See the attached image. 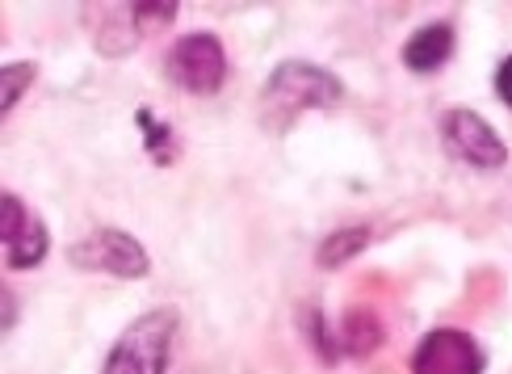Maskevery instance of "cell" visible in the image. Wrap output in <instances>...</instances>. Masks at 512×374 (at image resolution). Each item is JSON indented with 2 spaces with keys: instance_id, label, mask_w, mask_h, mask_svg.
I'll return each instance as SVG.
<instances>
[{
  "instance_id": "cell-1",
  "label": "cell",
  "mask_w": 512,
  "mask_h": 374,
  "mask_svg": "<svg viewBox=\"0 0 512 374\" xmlns=\"http://www.w3.org/2000/svg\"><path fill=\"white\" fill-rule=\"evenodd\" d=\"M340 97H345V85L328 68L311 64V59H282L261 89V127L269 135H282L294 127L298 114L332 110L340 106Z\"/></svg>"
},
{
  "instance_id": "cell-2",
  "label": "cell",
  "mask_w": 512,
  "mask_h": 374,
  "mask_svg": "<svg viewBox=\"0 0 512 374\" xmlns=\"http://www.w3.org/2000/svg\"><path fill=\"white\" fill-rule=\"evenodd\" d=\"M181 316L177 307H152L143 311L135 324L122 328V337L114 341L110 358H105L101 374H164L168 358H173Z\"/></svg>"
},
{
  "instance_id": "cell-3",
  "label": "cell",
  "mask_w": 512,
  "mask_h": 374,
  "mask_svg": "<svg viewBox=\"0 0 512 374\" xmlns=\"http://www.w3.org/2000/svg\"><path fill=\"white\" fill-rule=\"evenodd\" d=\"M68 261L80 274H110V278H131V282L152 274L147 248L131 232H122V227H97V232L76 240L68 248Z\"/></svg>"
},
{
  "instance_id": "cell-4",
  "label": "cell",
  "mask_w": 512,
  "mask_h": 374,
  "mask_svg": "<svg viewBox=\"0 0 512 374\" xmlns=\"http://www.w3.org/2000/svg\"><path fill=\"white\" fill-rule=\"evenodd\" d=\"M164 72L177 89L194 93V97H210V93H219L227 80V51L210 30H194L173 43V51L164 59Z\"/></svg>"
},
{
  "instance_id": "cell-5",
  "label": "cell",
  "mask_w": 512,
  "mask_h": 374,
  "mask_svg": "<svg viewBox=\"0 0 512 374\" xmlns=\"http://www.w3.org/2000/svg\"><path fill=\"white\" fill-rule=\"evenodd\" d=\"M441 139H445V152L462 164H471L479 173H500L508 164V148H504L500 131L475 110H462V106L445 110L441 114Z\"/></svg>"
},
{
  "instance_id": "cell-6",
  "label": "cell",
  "mask_w": 512,
  "mask_h": 374,
  "mask_svg": "<svg viewBox=\"0 0 512 374\" xmlns=\"http://www.w3.org/2000/svg\"><path fill=\"white\" fill-rule=\"evenodd\" d=\"M0 240H5L9 269H34L51 248L47 223H42L13 190L0 194Z\"/></svg>"
},
{
  "instance_id": "cell-7",
  "label": "cell",
  "mask_w": 512,
  "mask_h": 374,
  "mask_svg": "<svg viewBox=\"0 0 512 374\" xmlns=\"http://www.w3.org/2000/svg\"><path fill=\"white\" fill-rule=\"evenodd\" d=\"M487 358L462 328H433L412 353V374H483Z\"/></svg>"
},
{
  "instance_id": "cell-8",
  "label": "cell",
  "mask_w": 512,
  "mask_h": 374,
  "mask_svg": "<svg viewBox=\"0 0 512 374\" xmlns=\"http://www.w3.org/2000/svg\"><path fill=\"white\" fill-rule=\"evenodd\" d=\"M454 43L458 38H454L450 22H429V26L412 30V38L403 43V64H408L416 76H433V72H441L445 64H450Z\"/></svg>"
},
{
  "instance_id": "cell-9",
  "label": "cell",
  "mask_w": 512,
  "mask_h": 374,
  "mask_svg": "<svg viewBox=\"0 0 512 374\" xmlns=\"http://www.w3.org/2000/svg\"><path fill=\"white\" fill-rule=\"evenodd\" d=\"M336 337H340V349H345V353H353V358H366V353H374L382 345V324H378L374 311L353 307Z\"/></svg>"
},
{
  "instance_id": "cell-10",
  "label": "cell",
  "mask_w": 512,
  "mask_h": 374,
  "mask_svg": "<svg viewBox=\"0 0 512 374\" xmlns=\"http://www.w3.org/2000/svg\"><path fill=\"white\" fill-rule=\"evenodd\" d=\"M366 248H370V227H340V232H332L324 244H319L315 265L319 269H340L357 253H366Z\"/></svg>"
},
{
  "instance_id": "cell-11",
  "label": "cell",
  "mask_w": 512,
  "mask_h": 374,
  "mask_svg": "<svg viewBox=\"0 0 512 374\" xmlns=\"http://www.w3.org/2000/svg\"><path fill=\"white\" fill-rule=\"evenodd\" d=\"M139 118V127H143V143H147V156H152L156 164H173L177 160V135H173V127L168 122H156L152 118V110H139L135 114Z\"/></svg>"
},
{
  "instance_id": "cell-12",
  "label": "cell",
  "mask_w": 512,
  "mask_h": 374,
  "mask_svg": "<svg viewBox=\"0 0 512 374\" xmlns=\"http://www.w3.org/2000/svg\"><path fill=\"white\" fill-rule=\"evenodd\" d=\"M34 76H38V64H5L0 68V114H13V106L21 101V93H26L34 85Z\"/></svg>"
},
{
  "instance_id": "cell-13",
  "label": "cell",
  "mask_w": 512,
  "mask_h": 374,
  "mask_svg": "<svg viewBox=\"0 0 512 374\" xmlns=\"http://www.w3.org/2000/svg\"><path fill=\"white\" fill-rule=\"evenodd\" d=\"M303 328H307V337H311V349H315L328 366L340 358V353H345V349H340V337L328 328V320L319 316V307H307V311H303Z\"/></svg>"
},
{
  "instance_id": "cell-14",
  "label": "cell",
  "mask_w": 512,
  "mask_h": 374,
  "mask_svg": "<svg viewBox=\"0 0 512 374\" xmlns=\"http://www.w3.org/2000/svg\"><path fill=\"white\" fill-rule=\"evenodd\" d=\"M131 13H135L139 34H156V30H164V26H173L177 0H160V5H131Z\"/></svg>"
},
{
  "instance_id": "cell-15",
  "label": "cell",
  "mask_w": 512,
  "mask_h": 374,
  "mask_svg": "<svg viewBox=\"0 0 512 374\" xmlns=\"http://www.w3.org/2000/svg\"><path fill=\"white\" fill-rule=\"evenodd\" d=\"M496 93H500V101H504V106L512 110V55H508L504 64L496 68Z\"/></svg>"
},
{
  "instance_id": "cell-16",
  "label": "cell",
  "mask_w": 512,
  "mask_h": 374,
  "mask_svg": "<svg viewBox=\"0 0 512 374\" xmlns=\"http://www.w3.org/2000/svg\"><path fill=\"white\" fill-rule=\"evenodd\" d=\"M13 320H17V299H13V290L5 286V332H13Z\"/></svg>"
}]
</instances>
